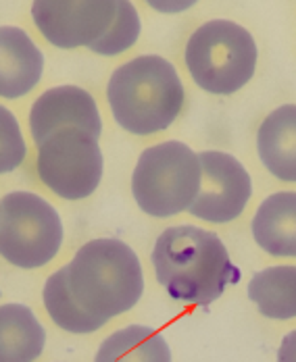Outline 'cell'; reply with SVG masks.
Here are the masks:
<instances>
[{
    "label": "cell",
    "instance_id": "obj_17",
    "mask_svg": "<svg viewBox=\"0 0 296 362\" xmlns=\"http://www.w3.org/2000/svg\"><path fill=\"white\" fill-rule=\"evenodd\" d=\"M44 306L50 315V319L69 333H94L103 325H107L101 319H94L86 315L72 298L67 288V273L65 267L55 271L46 286H44Z\"/></svg>",
    "mask_w": 296,
    "mask_h": 362
},
{
    "label": "cell",
    "instance_id": "obj_11",
    "mask_svg": "<svg viewBox=\"0 0 296 362\" xmlns=\"http://www.w3.org/2000/svg\"><path fill=\"white\" fill-rule=\"evenodd\" d=\"M44 54L21 28H0V96L15 100L38 86Z\"/></svg>",
    "mask_w": 296,
    "mask_h": 362
},
{
    "label": "cell",
    "instance_id": "obj_16",
    "mask_svg": "<svg viewBox=\"0 0 296 362\" xmlns=\"http://www.w3.org/2000/svg\"><path fill=\"white\" fill-rule=\"evenodd\" d=\"M249 300L259 306L267 319H296V267H269L259 271L249 284Z\"/></svg>",
    "mask_w": 296,
    "mask_h": 362
},
{
    "label": "cell",
    "instance_id": "obj_18",
    "mask_svg": "<svg viewBox=\"0 0 296 362\" xmlns=\"http://www.w3.org/2000/svg\"><path fill=\"white\" fill-rule=\"evenodd\" d=\"M28 154L19 121L6 107L0 105V175L15 171Z\"/></svg>",
    "mask_w": 296,
    "mask_h": 362
},
{
    "label": "cell",
    "instance_id": "obj_13",
    "mask_svg": "<svg viewBox=\"0 0 296 362\" xmlns=\"http://www.w3.org/2000/svg\"><path fill=\"white\" fill-rule=\"evenodd\" d=\"M253 235L267 254L296 258V192H275L261 202Z\"/></svg>",
    "mask_w": 296,
    "mask_h": 362
},
{
    "label": "cell",
    "instance_id": "obj_3",
    "mask_svg": "<svg viewBox=\"0 0 296 362\" xmlns=\"http://www.w3.org/2000/svg\"><path fill=\"white\" fill-rule=\"evenodd\" d=\"M32 17L52 46H86L103 57L125 52L140 36L138 11L125 0H38Z\"/></svg>",
    "mask_w": 296,
    "mask_h": 362
},
{
    "label": "cell",
    "instance_id": "obj_1",
    "mask_svg": "<svg viewBox=\"0 0 296 362\" xmlns=\"http://www.w3.org/2000/svg\"><path fill=\"white\" fill-rule=\"evenodd\" d=\"M150 260L165 291L194 306H209L240 279L220 235L196 225L167 227L156 238Z\"/></svg>",
    "mask_w": 296,
    "mask_h": 362
},
{
    "label": "cell",
    "instance_id": "obj_2",
    "mask_svg": "<svg viewBox=\"0 0 296 362\" xmlns=\"http://www.w3.org/2000/svg\"><path fill=\"white\" fill-rule=\"evenodd\" d=\"M65 273L75 304L105 323L134 308L144 291L140 258L121 240L101 238L84 244Z\"/></svg>",
    "mask_w": 296,
    "mask_h": 362
},
{
    "label": "cell",
    "instance_id": "obj_8",
    "mask_svg": "<svg viewBox=\"0 0 296 362\" xmlns=\"http://www.w3.org/2000/svg\"><path fill=\"white\" fill-rule=\"evenodd\" d=\"M38 177L63 200L88 198L103 180L98 138L79 127L50 134L38 146Z\"/></svg>",
    "mask_w": 296,
    "mask_h": 362
},
{
    "label": "cell",
    "instance_id": "obj_5",
    "mask_svg": "<svg viewBox=\"0 0 296 362\" xmlns=\"http://www.w3.org/2000/svg\"><path fill=\"white\" fill-rule=\"evenodd\" d=\"M257 54L255 37L249 30L227 19H215L190 36L186 67L205 92L229 96L253 79Z\"/></svg>",
    "mask_w": 296,
    "mask_h": 362
},
{
    "label": "cell",
    "instance_id": "obj_14",
    "mask_svg": "<svg viewBox=\"0 0 296 362\" xmlns=\"http://www.w3.org/2000/svg\"><path fill=\"white\" fill-rule=\"evenodd\" d=\"M46 331L23 304L0 306V362H34L44 352Z\"/></svg>",
    "mask_w": 296,
    "mask_h": 362
},
{
    "label": "cell",
    "instance_id": "obj_19",
    "mask_svg": "<svg viewBox=\"0 0 296 362\" xmlns=\"http://www.w3.org/2000/svg\"><path fill=\"white\" fill-rule=\"evenodd\" d=\"M278 362H296V329L290 331L278 350Z\"/></svg>",
    "mask_w": 296,
    "mask_h": 362
},
{
    "label": "cell",
    "instance_id": "obj_7",
    "mask_svg": "<svg viewBox=\"0 0 296 362\" xmlns=\"http://www.w3.org/2000/svg\"><path fill=\"white\" fill-rule=\"evenodd\" d=\"M63 244L57 209L32 192H11L0 200V256L19 269L48 264Z\"/></svg>",
    "mask_w": 296,
    "mask_h": 362
},
{
    "label": "cell",
    "instance_id": "obj_6",
    "mask_svg": "<svg viewBox=\"0 0 296 362\" xmlns=\"http://www.w3.org/2000/svg\"><path fill=\"white\" fill-rule=\"evenodd\" d=\"M200 180L198 154L184 142L169 140L140 154L132 175V194L147 215L167 218L192 206Z\"/></svg>",
    "mask_w": 296,
    "mask_h": 362
},
{
    "label": "cell",
    "instance_id": "obj_15",
    "mask_svg": "<svg viewBox=\"0 0 296 362\" xmlns=\"http://www.w3.org/2000/svg\"><path fill=\"white\" fill-rule=\"evenodd\" d=\"M94 362H171V350L159 331L130 325L111 333L101 344Z\"/></svg>",
    "mask_w": 296,
    "mask_h": 362
},
{
    "label": "cell",
    "instance_id": "obj_9",
    "mask_svg": "<svg viewBox=\"0 0 296 362\" xmlns=\"http://www.w3.org/2000/svg\"><path fill=\"white\" fill-rule=\"evenodd\" d=\"M198 163L203 180L188 209L190 215L209 223H229L240 217L253 196V181L242 163L220 150L200 152Z\"/></svg>",
    "mask_w": 296,
    "mask_h": 362
},
{
    "label": "cell",
    "instance_id": "obj_12",
    "mask_svg": "<svg viewBox=\"0 0 296 362\" xmlns=\"http://www.w3.org/2000/svg\"><path fill=\"white\" fill-rule=\"evenodd\" d=\"M265 169L282 181H296V105H284L265 117L257 134Z\"/></svg>",
    "mask_w": 296,
    "mask_h": 362
},
{
    "label": "cell",
    "instance_id": "obj_4",
    "mask_svg": "<svg viewBox=\"0 0 296 362\" xmlns=\"http://www.w3.org/2000/svg\"><path fill=\"white\" fill-rule=\"evenodd\" d=\"M107 100L113 119L125 132L152 136L178 119L184 105V86L167 59L142 54L115 69L107 86Z\"/></svg>",
    "mask_w": 296,
    "mask_h": 362
},
{
    "label": "cell",
    "instance_id": "obj_10",
    "mask_svg": "<svg viewBox=\"0 0 296 362\" xmlns=\"http://www.w3.org/2000/svg\"><path fill=\"white\" fill-rule=\"evenodd\" d=\"M79 127L90 132L94 138L103 134V119L90 92L77 86H57L46 90L30 110V129L36 146H40L50 134Z\"/></svg>",
    "mask_w": 296,
    "mask_h": 362
}]
</instances>
